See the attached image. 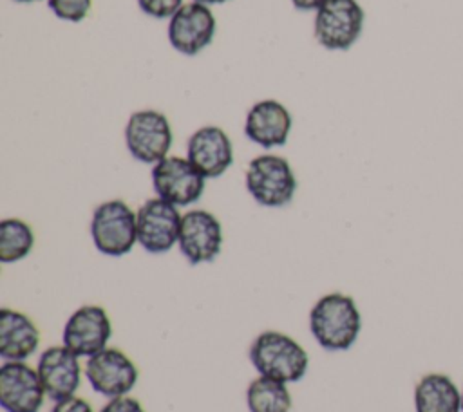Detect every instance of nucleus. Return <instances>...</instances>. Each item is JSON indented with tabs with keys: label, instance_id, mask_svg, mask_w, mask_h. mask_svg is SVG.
<instances>
[{
	"label": "nucleus",
	"instance_id": "f257e3e1",
	"mask_svg": "<svg viewBox=\"0 0 463 412\" xmlns=\"http://www.w3.org/2000/svg\"><path fill=\"white\" fill-rule=\"evenodd\" d=\"M309 331L326 351H347L362 331V314L356 302L344 293L320 296L309 311Z\"/></svg>",
	"mask_w": 463,
	"mask_h": 412
},
{
	"label": "nucleus",
	"instance_id": "f03ea898",
	"mask_svg": "<svg viewBox=\"0 0 463 412\" xmlns=\"http://www.w3.org/2000/svg\"><path fill=\"white\" fill-rule=\"evenodd\" d=\"M248 356L260 376L282 383L300 381L309 365L306 349L295 338L280 331L260 332L251 342Z\"/></svg>",
	"mask_w": 463,
	"mask_h": 412
},
{
	"label": "nucleus",
	"instance_id": "7ed1b4c3",
	"mask_svg": "<svg viewBox=\"0 0 463 412\" xmlns=\"http://www.w3.org/2000/svg\"><path fill=\"white\" fill-rule=\"evenodd\" d=\"M90 237L103 255L123 257L130 253L137 242L136 213L121 199L101 202L90 219Z\"/></svg>",
	"mask_w": 463,
	"mask_h": 412
},
{
	"label": "nucleus",
	"instance_id": "20e7f679",
	"mask_svg": "<svg viewBox=\"0 0 463 412\" xmlns=\"http://www.w3.org/2000/svg\"><path fill=\"white\" fill-rule=\"evenodd\" d=\"M246 190L259 204L280 208L291 202L297 192V177L288 159L262 154L253 157L248 164Z\"/></svg>",
	"mask_w": 463,
	"mask_h": 412
},
{
	"label": "nucleus",
	"instance_id": "39448f33",
	"mask_svg": "<svg viewBox=\"0 0 463 412\" xmlns=\"http://www.w3.org/2000/svg\"><path fill=\"white\" fill-rule=\"evenodd\" d=\"M365 13L356 0H326L315 14V38L329 51H347L360 38Z\"/></svg>",
	"mask_w": 463,
	"mask_h": 412
},
{
	"label": "nucleus",
	"instance_id": "423d86ee",
	"mask_svg": "<svg viewBox=\"0 0 463 412\" xmlns=\"http://www.w3.org/2000/svg\"><path fill=\"white\" fill-rule=\"evenodd\" d=\"M174 136L163 112L137 110L125 126V143L130 155L141 163L156 164L166 157Z\"/></svg>",
	"mask_w": 463,
	"mask_h": 412
},
{
	"label": "nucleus",
	"instance_id": "0eeeda50",
	"mask_svg": "<svg viewBox=\"0 0 463 412\" xmlns=\"http://www.w3.org/2000/svg\"><path fill=\"white\" fill-rule=\"evenodd\" d=\"M181 219L177 206L154 197L145 201L136 211L137 222V242L148 253H166L177 244L181 231Z\"/></svg>",
	"mask_w": 463,
	"mask_h": 412
},
{
	"label": "nucleus",
	"instance_id": "6e6552de",
	"mask_svg": "<svg viewBox=\"0 0 463 412\" xmlns=\"http://www.w3.org/2000/svg\"><path fill=\"white\" fill-rule=\"evenodd\" d=\"M204 179L188 159L177 155H166L152 168L154 192L175 206H188L199 201L204 192Z\"/></svg>",
	"mask_w": 463,
	"mask_h": 412
},
{
	"label": "nucleus",
	"instance_id": "1a4fd4ad",
	"mask_svg": "<svg viewBox=\"0 0 463 412\" xmlns=\"http://www.w3.org/2000/svg\"><path fill=\"white\" fill-rule=\"evenodd\" d=\"M85 378L98 394L110 399L127 396L134 389L137 381V367L123 351L107 347L87 358Z\"/></svg>",
	"mask_w": 463,
	"mask_h": 412
},
{
	"label": "nucleus",
	"instance_id": "9d476101",
	"mask_svg": "<svg viewBox=\"0 0 463 412\" xmlns=\"http://www.w3.org/2000/svg\"><path fill=\"white\" fill-rule=\"evenodd\" d=\"M177 244L192 266L212 262L222 248V226L219 219L206 210H188L181 219Z\"/></svg>",
	"mask_w": 463,
	"mask_h": 412
},
{
	"label": "nucleus",
	"instance_id": "9b49d317",
	"mask_svg": "<svg viewBox=\"0 0 463 412\" xmlns=\"http://www.w3.org/2000/svg\"><path fill=\"white\" fill-rule=\"evenodd\" d=\"M215 16L206 4H183L168 23V40L172 47L184 54L195 56L210 45L215 34Z\"/></svg>",
	"mask_w": 463,
	"mask_h": 412
},
{
	"label": "nucleus",
	"instance_id": "f8f14e48",
	"mask_svg": "<svg viewBox=\"0 0 463 412\" xmlns=\"http://www.w3.org/2000/svg\"><path fill=\"white\" fill-rule=\"evenodd\" d=\"M45 389L36 369L24 361H4L0 367V405L5 412H40Z\"/></svg>",
	"mask_w": 463,
	"mask_h": 412
},
{
	"label": "nucleus",
	"instance_id": "ddd939ff",
	"mask_svg": "<svg viewBox=\"0 0 463 412\" xmlns=\"http://www.w3.org/2000/svg\"><path fill=\"white\" fill-rule=\"evenodd\" d=\"M112 336V325L103 307L81 305L78 307L63 327V345L78 356L90 358L103 349Z\"/></svg>",
	"mask_w": 463,
	"mask_h": 412
},
{
	"label": "nucleus",
	"instance_id": "4468645a",
	"mask_svg": "<svg viewBox=\"0 0 463 412\" xmlns=\"http://www.w3.org/2000/svg\"><path fill=\"white\" fill-rule=\"evenodd\" d=\"M186 159L199 170L206 179L222 175L233 163V145L228 134L208 125L195 130L186 143Z\"/></svg>",
	"mask_w": 463,
	"mask_h": 412
},
{
	"label": "nucleus",
	"instance_id": "2eb2a0df",
	"mask_svg": "<svg viewBox=\"0 0 463 412\" xmlns=\"http://www.w3.org/2000/svg\"><path fill=\"white\" fill-rule=\"evenodd\" d=\"M80 356L65 345L47 347L38 360V374L43 383L47 398L60 401L74 396L81 381Z\"/></svg>",
	"mask_w": 463,
	"mask_h": 412
},
{
	"label": "nucleus",
	"instance_id": "dca6fc26",
	"mask_svg": "<svg viewBox=\"0 0 463 412\" xmlns=\"http://www.w3.org/2000/svg\"><path fill=\"white\" fill-rule=\"evenodd\" d=\"M291 114L277 99H260L246 114L244 134L251 143L264 148L282 146L291 132Z\"/></svg>",
	"mask_w": 463,
	"mask_h": 412
},
{
	"label": "nucleus",
	"instance_id": "f3484780",
	"mask_svg": "<svg viewBox=\"0 0 463 412\" xmlns=\"http://www.w3.org/2000/svg\"><path fill=\"white\" fill-rule=\"evenodd\" d=\"M40 331L22 311L0 309V356L5 361H24L36 352Z\"/></svg>",
	"mask_w": 463,
	"mask_h": 412
},
{
	"label": "nucleus",
	"instance_id": "a211bd4d",
	"mask_svg": "<svg viewBox=\"0 0 463 412\" xmlns=\"http://www.w3.org/2000/svg\"><path fill=\"white\" fill-rule=\"evenodd\" d=\"M414 408L416 412H463L461 390L450 376L429 372L414 387Z\"/></svg>",
	"mask_w": 463,
	"mask_h": 412
},
{
	"label": "nucleus",
	"instance_id": "6ab92c4d",
	"mask_svg": "<svg viewBox=\"0 0 463 412\" xmlns=\"http://www.w3.org/2000/svg\"><path fill=\"white\" fill-rule=\"evenodd\" d=\"M246 405L250 412H289L293 399L288 383L259 374L246 389Z\"/></svg>",
	"mask_w": 463,
	"mask_h": 412
},
{
	"label": "nucleus",
	"instance_id": "aec40b11",
	"mask_svg": "<svg viewBox=\"0 0 463 412\" xmlns=\"http://www.w3.org/2000/svg\"><path fill=\"white\" fill-rule=\"evenodd\" d=\"M33 228L20 219H4L0 222V260L11 264L22 260L33 251Z\"/></svg>",
	"mask_w": 463,
	"mask_h": 412
},
{
	"label": "nucleus",
	"instance_id": "412c9836",
	"mask_svg": "<svg viewBox=\"0 0 463 412\" xmlns=\"http://www.w3.org/2000/svg\"><path fill=\"white\" fill-rule=\"evenodd\" d=\"M51 11L67 22H81L92 5V0H47Z\"/></svg>",
	"mask_w": 463,
	"mask_h": 412
},
{
	"label": "nucleus",
	"instance_id": "4be33fe9",
	"mask_svg": "<svg viewBox=\"0 0 463 412\" xmlns=\"http://www.w3.org/2000/svg\"><path fill=\"white\" fill-rule=\"evenodd\" d=\"M139 9L154 18H172L183 5V0H137Z\"/></svg>",
	"mask_w": 463,
	"mask_h": 412
},
{
	"label": "nucleus",
	"instance_id": "5701e85b",
	"mask_svg": "<svg viewBox=\"0 0 463 412\" xmlns=\"http://www.w3.org/2000/svg\"><path fill=\"white\" fill-rule=\"evenodd\" d=\"M99 412H145V408L136 398L118 396V398H110L109 403L103 405Z\"/></svg>",
	"mask_w": 463,
	"mask_h": 412
},
{
	"label": "nucleus",
	"instance_id": "b1692460",
	"mask_svg": "<svg viewBox=\"0 0 463 412\" xmlns=\"http://www.w3.org/2000/svg\"><path fill=\"white\" fill-rule=\"evenodd\" d=\"M51 412H94V410L87 399L71 396V398L56 401L54 407L51 408Z\"/></svg>",
	"mask_w": 463,
	"mask_h": 412
},
{
	"label": "nucleus",
	"instance_id": "393cba45",
	"mask_svg": "<svg viewBox=\"0 0 463 412\" xmlns=\"http://www.w3.org/2000/svg\"><path fill=\"white\" fill-rule=\"evenodd\" d=\"M326 0H291V4L298 9V11H313L318 9Z\"/></svg>",
	"mask_w": 463,
	"mask_h": 412
},
{
	"label": "nucleus",
	"instance_id": "a878e982",
	"mask_svg": "<svg viewBox=\"0 0 463 412\" xmlns=\"http://www.w3.org/2000/svg\"><path fill=\"white\" fill-rule=\"evenodd\" d=\"M194 2H201V4L210 5V4H224V2H228V0H194Z\"/></svg>",
	"mask_w": 463,
	"mask_h": 412
},
{
	"label": "nucleus",
	"instance_id": "bb28decb",
	"mask_svg": "<svg viewBox=\"0 0 463 412\" xmlns=\"http://www.w3.org/2000/svg\"><path fill=\"white\" fill-rule=\"evenodd\" d=\"M16 2H38V0H16Z\"/></svg>",
	"mask_w": 463,
	"mask_h": 412
},
{
	"label": "nucleus",
	"instance_id": "cd10ccee",
	"mask_svg": "<svg viewBox=\"0 0 463 412\" xmlns=\"http://www.w3.org/2000/svg\"><path fill=\"white\" fill-rule=\"evenodd\" d=\"M461 410H463V389H461Z\"/></svg>",
	"mask_w": 463,
	"mask_h": 412
}]
</instances>
